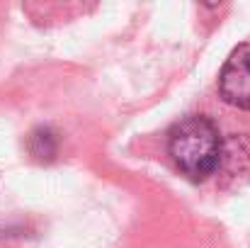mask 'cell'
<instances>
[{"mask_svg": "<svg viewBox=\"0 0 250 248\" xmlns=\"http://www.w3.org/2000/svg\"><path fill=\"white\" fill-rule=\"evenodd\" d=\"M167 154L172 163L194 182L216 173L224 158V136L207 114H187L167 132Z\"/></svg>", "mask_w": 250, "mask_h": 248, "instance_id": "1", "label": "cell"}, {"mask_svg": "<svg viewBox=\"0 0 250 248\" xmlns=\"http://www.w3.org/2000/svg\"><path fill=\"white\" fill-rule=\"evenodd\" d=\"M219 95L226 105L250 112V44H241L219 73Z\"/></svg>", "mask_w": 250, "mask_h": 248, "instance_id": "2", "label": "cell"}, {"mask_svg": "<svg viewBox=\"0 0 250 248\" xmlns=\"http://www.w3.org/2000/svg\"><path fill=\"white\" fill-rule=\"evenodd\" d=\"M27 151L39 163H51L59 154V134L51 127H37L27 136Z\"/></svg>", "mask_w": 250, "mask_h": 248, "instance_id": "3", "label": "cell"}]
</instances>
